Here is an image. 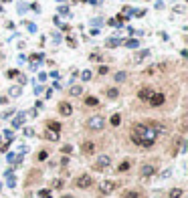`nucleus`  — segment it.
<instances>
[{
    "mask_svg": "<svg viewBox=\"0 0 188 198\" xmlns=\"http://www.w3.org/2000/svg\"><path fill=\"white\" fill-rule=\"evenodd\" d=\"M158 140V133L148 123H134L132 125V142L140 148H152Z\"/></svg>",
    "mask_w": 188,
    "mask_h": 198,
    "instance_id": "nucleus-1",
    "label": "nucleus"
},
{
    "mask_svg": "<svg viewBox=\"0 0 188 198\" xmlns=\"http://www.w3.org/2000/svg\"><path fill=\"white\" fill-rule=\"evenodd\" d=\"M87 127L91 131H101L105 127V117L103 115H91V117L87 119Z\"/></svg>",
    "mask_w": 188,
    "mask_h": 198,
    "instance_id": "nucleus-2",
    "label": "nucleus"
},
{
    "mask_svg": "<svg viewBox=\"0 0 188 198\" xmlns=\"http://www.w3.org/2000/svg\"><path fill=\"white\" fill-rule=\"evenodd\" d=\"M170 69H172L170 63H154V65H150L144 73H146V75H156V73H166V71H170Z\"/></svg>",
    "mask_w": 188,
    "mask_h": 198,
    "instance_id": "nucleus-3",
    "label": "nucleus"
},
{
    "mask_svg": "<svg viewBox=\"0 0 188 198\" xmlns=\"http://www.w3.org/2000/svg\"><path fill=\"white\" fill-rule=\"evenodd\" d=\"M75 186H77V188H83V190H85V188H91V186H93V178H91L89 174H81L79 178H75Z\"/></svg>",
    "mask_w": 188,
    "mask_h": 198,
    "instance_id": "nucleus-4",
    "label": "nucleus"
},
{
    "mask_svg": "<svg viewBox=\"0 0 188 198\" xmlns=\"http://www.w3.org/2000/svg\"><path fill=\"white\" fill-rule=\"evenodd\" d=\"M109 164H111V158H109V156H99L97 162H95V166H93V170H97V172H105V170L109 168Z\"/></svg>",
    "mask_w": 188,
    "mask_h": 198,
    "instance_id": "nucleus-5",
    "label": "nucleus"
},
{
    "mask_svg": "<svg viewBox=\"0 0 188 198\" xmlns=\"http://www.w3.org/2000/svg\"><path fill=\"white\" fill-rule=\"evenodd\" d=\"M117 188V184L113 182V180H105V182H101V186H99V194H111L113 190Z\"/></svg>",
    "mask_w": 188,
    "mask_h": 198,
    "instance_id": "nucleus-6",
    "label": "nucleus"
},
{
    "mask_svg": "<svg viewBox=\"0 0 188 198\" xmlns=\"http://www.w3.org/2000/svg\"><path fill=\"white\" fill-rule=\"evenodd\" d=\"M154 174H156V166H154V164H144L140 168L142 178H150V176H154Z\"/></svg>",
    "mask_w": 188,
    "mask_h": 198,
    "instance_id": "nucleus-7",
    "label": "nucleus"
},
{
    "mask_svg": "<svg viewBox=\"0 0 188 198\" xmlns=\"http://www.w3.org/2000/svg\"><path fill=\"white\" fill-rule=\"evenodd\" d=\"M164 101H166V97H164V93H154L152 97H150V105L152 107H160V105H164Z\"/></svg>",
    "mask_w": 188,
    "mask_h": 198,
    "instance_id": "nucleus-8",
    "label": "nucleus"
},
{
    "mask_svg": "<svg viewBox=\"0 0 188 198\" xmlns=\"http://www.w3.org/2000/svg\"><path fill=\"white\" fill-rule=\"evenodd\" d=\"M154 93H156V91H154L152 87H142L140 91H138V97H140L142 101H150V97H152Z\"/></svg>",
    "mask_w": 188,
    "mask_h": 198,
    "instance_id": "nucleus-9",
    "label": "nucleus"
},
{
    "mask_svg": "<svg viewBox=\"0 0 188 198\" xmlns=\"http://www.w3.org/2000/svg\"><path fill=\"white\" fill-rule=\"evenodd\" d=\"M59 113H61V115H65V117H69V115L73 113V107H71V103H67V101H61V103H59Z\"/></svg>",
    "mask_w": 188,
    "mask_h": 198,
    "instance_id": "nucleus-10",
    "label": "nucleus"
},
{
    "mask_svg": "<svg viewBox=\"0 0 188 198\" xmlns=\"http://www.w3.org/2000/svg\"><path fill=\"white\" fill-rule=\"evenodd\" d=\"M81 152H83L85 156L93 154V152H95V144H93V142H83V144H81Z\"/></svg>",
    "mask_w": 188,
    "mask_h": 198,
    "instance_id": "nucleus-11",
    "label": "nucleus"
},
{
    "mask_svg": "<svg viewBox=\"0 0 188 198\" xmlns=\"http://www.w3.org/2000/svg\"><path fill=\"white\" fill-rule=\"evenodd\" d=\"M117 95H119V89L117 87H107L105 89V97L107 99H117Z\"/></svg>",
    "mask_w": 188,
    "mask_h": 198,
    "instance_id": "nucleus-12",
    "label": "nucleus"
},
{
    "mask_svg": "<svg viewBox=\"0 0 188 198\" xmlns=\"http://www.w3.org/2000/svg\"><path fill=\"white\" fill-rule=\"evenodd\" d=\"M146 57H150V51H148V49H144V51H140V53H138V55L134 57V63H142V61H144Z\"/></svg>",
    "mask_w": 188,
    "mask_h": 198,
    "instance_id": "nucleus-13",
    "label": "nucleus"
},
{
    "mask_svg": "<svg viewBox=\"0 0 188 198\" xmlns=\"http://www.w3.org/2000/svg\"><path fill=\"white\" fill-rule=\"evenodd\" d=\"M85 105H89V107H97V105H99V99H97L95 95H89V97H85Z\"/></svg>",
    "mask_w": 188,
    "mask_h": 198,
    "instance_id": "nucleus-14",
    "label": "nucleus"
},
{
    "mask_svg": "<svg viewBox=\"0 0 188 198\" xmlns=\"http://www.w3.org/2000/svg\"><path fill=\"white\" fill-rule=\"evenodd\" d=\"M47 127H49V131H55V133L61 131V123H59V121H49Z\"/></svg>",
    "mask_w": 188,
    "mask_h": 198,
    "instance_id": "nucleus-15",
    "label": "nucleus"
},
{
    "mask_svg": "<svg viewBox=\"0 0 188 198\" xmlns=\"http://www.w3.org/2000/svg\"><path fill=\"white\" fill-rule=\"evenodd\" d=\"M69 93H71L73 97H79V95L83 93V87H79V85H73V87L69 89Z\"/></svg>",
    "mask_w": 188,
    "mask_h": 198,
    "instance_id": "nucleus-16",
    "label": "nucleus"
},
{
    "mask_svg": "<svg viewBox=\"0 0 188 198\" xmlns=\"http://www.w3.org/2000/svg\"><path fill=\"white\" fill-rule=\"evenodd\" d=\"M121 42H119V39H107V42H105V47L107 49H115V47H119Z\"/></svg>",
    "mask_w": 188,
    "mask_h": 198,
    "instance_id": "nucleus-17",
    "label": "nucleus"
},
{
    "mask_svg": "<svg viewBox=\"0 0 188 198\" xmlns=\"http://www.w3.org/2000/svg\"><path fill=\"white\" fill-rule=\"evenodd\" d=\"M10 97H20V93H22V89L18 87V85H14V87H10Z\"/></svg>",
    "mask_w": 188,
    "mask_h": 198,
    "instance_id": "nucleus-18",
    "label": "nucleus"
},
{
    "mask_svg": "<svg viewBox=\"0 0 188 198\" xmlns=\"http://www.w3.org/2000/svg\"><path fill=\"white\" fill-rule=\"evenodd\" d=\"M168 198H182V190L180 188H172L168 192Z\"/></svg>",
    "mask_w": 188,
    "mask_h": 198,
    "instance_id": "nucleus-19",
    "label": "nucleus"
},
{
    "mask_svg": "<svg viewBox=\"0 0 188 198\" xmlns=\"http://www.w3.org/2000/svg\"><path fill=\"white\" fill-rule=\"evenodd\" d=\"M109 123H111V125H119V123H121V115H119V113H113L111 119H109Z\"/></svg>",
    "mask_w": 188,
    "mask_h": 198,
    "instance_id": "nucleus-20",
    "label": "nucleus"
},
{
    "mask_svg": "<svg viewBox=\"0 0 188 198\" xmlns=\"http://www.w3.org/2000/svg\"><path fill=\"white\" fill-rule=\"evenodd\" d=\"M45 138H47V140H51V142H57V140H59V133H55V131H45Z\"/></svg>",
    "mask_w": 188,
    "mask_h": 198,
    "instance_id": "nucleus-21",
    "label": "nucleus"
},
{
    "mask_svg": "<svg viewBox=\"0 0 188 198\" xmlns=\"http://www.w3.org/2000/svg\"><path fill=\"white\" fill-rule=\"evenodd\" d=\"M22 121H24V113H20L18 117H14V121H12V125H14V127H20V125H22Z\"/></svg>",
    "mask_w": 188,
    "mask_h": 198,
    "instance_id": "nucleus-22",
    "label": "nucleus"
},
{
    "mask_svg": "<svg viewBox=\"0 0 188 198\" xmlns=\"http://www.w3.org/2000/svg\"><path fill=\"white\" fill-rule=\"evenodd\" d=\"M18 75H20V73H18L16 69H8V71H6V77H8V79H16Z\"/></svg>",
    "mask_w": 188,
    "mask_h": 198,
    "instance_id": "nucleus-23",
    "label": "nucleus"
},
{
    "mask_svg": "<svg viewBox=\"0 0 188 198\" xmlns=\"http://www.w3.org/2000/svg\"><path fill=\"white\" fill-rule=\"evenodd\" d=\"M128 170H130V162H128V160L121 162V164L117 166V172H128Z\"/></svg>",
    "mask_w": 188,
    "mask_h": 198,
    "instance_id": "nucleus-24",
    "label": "nucleus"
},
{
    "mask_svg": "<svg viewBox=\"0 0 188 198\" xmlns=\"http://www.w3.org/2000/svg\"><path fill=\"white\" fill-rule=\"evenodd\" d=\"M81 79H83V81H89V79H91V71H89V69L81 71Z\"/></svg>",
    "mask_w": 188,
    "mask_h": 198,
    "instance_id": "nucleus-25",
    "label": "nucleus"
},
{
    "mask_svg": "<svg viewBox=\"0 0 188 198\" xmlns=\"http://www.w3.org/2000/svg\"><path fill=\"white\" fill-rule=\"evenodd\" d=\"M51 186H53V188H63V180H61V178H57V180H53V182H51Z\"/></svg>",
    "mask_w": 188,
    "mask_h": 198,
    "instance_id": "nucleus-26",
    "label": "nucleus"
},
{
    "mask_svg": "<svg viewBox=\"0 0 188 198\" xmlns=\"http://www.w3.org/2000/svg\"><path fill=\"white\" fill-rule=\"evenodd\" d=\"M89 59H91V61H97V63H101V61H103V57H101V55H97V53H91V55H89Z\"/></svg>",
    "mask_w": 188,
    "mask_h": 198,
    "instance_id": "nucleus-27",
    "label": "nucleus"
},
{
    "mask_svg": "<svg viewBox=\"0 0 188 198\" xmlns=\"http://www.w3.org/2000/svg\"><path fill=\"white\" fill-rule=\"evenodd\" d=\"M37 158L41 160V162H43V160H47V158H49V152H47V150H41V152H39V156H37Z\"/></svg>",
    "mask_w": 188,
    "mask_h": 198,
    "instance_id": "nucleus-28",
    "label": "nucleus"
},
{
    "mask_svg": "<svg viewBox=\"0 0 188 198\" xmlns=\"http://www.w3.org/2000/svg\"><path fill=\"white\" fill-rule=\"evenodd\" d=\"M138 44H140V42H138L136 39H132V40H128V42H126V47H130V49H136Z\"/></svg>",
    "mask_w": 188,
    "mask_h": 198,
    "instance_id": "nucleus-29",
    "label": "nucleus"
},
{
    "mask_svg": "<svg viewBox=\"0 0 188 198\" xmlns=\"http://www.w3.org/2000/svg\"><path fill=\"white\" fill-rule=\"evenodd\" d=\"M115 81H117V83H119V81H126V73H123V71L115 73Z\"/></svg>",
    "mask_w": 188,
    "mask_h": 198,
    "instance_id": "nucleus-30",
    "label": "nucleus"
},
{
    "mask_svg": "<svg viewBox=\"0 0 188 198\" xmlns=\"http://www.w3.org/2000/svg\"><path fill=\"white\" fill-rule=\"evenodd\" d=\"M107 73H109V67L101 65V67H99V75H107Z\"/></svg>",
    "mask_w": 188,
    "mask_h": 198,
    "instance_id": "nucleus-31",
    "label": "nucleus"
},
{
    "mask_svg": "<svg viewBox=\"0 0 188 198\" xmlns=\"http://www.w3.org/2000/svg\"><path fill=\"white\" fill-rule=\"evenodd\" d=\"M39 196H41V198H51V192H49V190H41Z\"/></svg>",
    "mask_w": 188,
    "mask_h": 198,
    "instance_id": "nucleus-32",
    "label": "nucleus"
},
{
    "mask_svg": "<svg viewBox=\"0 0 188 198\" xmlns=\"http://www.w3.org/2000/svg\"><path fill=\"white\" fill-rule=\"evenodd\" d=\"M123 198H140V194H138V192H128Z\"/></svg>",
    "mask_w": 188,
    "mask_h": 198,
    "instance_id": "nucleus-33",
    "label": "nucleus"
},
{
    "mask_svg": "<svg viewBox=\"0 0 188 198\" xmlns=\"http://www.w3.org/2000/svg\"><path fill=\"white\" fill-rule=\"evenodd\" d=\"M24 135H28V138H31V135H35V131H33L31 127H24Z\"/></svg>",
    "mask_w": 188,
    "mask_h": 198,
    "instance_id": "nucleus-34",
    "label": "nucleus"
},
{
    "mask_svg": "<svg viewBox=\"0 0 188 198\" xmlns=\"http://www.w3.org/2000/svg\"><path fill=\"white\" fill-rule=\"evenodd\" d=\"M71 152H73L71 146H63V154H71Z\"/></svg>",
    "mask_w": 188,
    "mask_h": 198,
    "instance_id": "nucleus-35",
    "label": "nucleus"
},
{
    "mask_svg": "<svg viewBox=\"0 0 188 198\" xmlns=\"http://www.w3.org/2000/svg\"><path fill=\"white\" fill-rule=\"evenodd\" d=\"M107 24H109V26H117V20H115V18H109Z\"/></svg>",
    "mask_w": 188,
    "mask_h": 198,
    "instance_id": "nucleus-36",
    "label": "nucleus"
},
{
    "mask_svg": "<svg viewBox=\"0 0 188 198\" xmlns=\"http://www.w3.org/2000/svg\"><path fill=\"white\" fill-rule=\"evenodd\" d=\"M45 55H41V53H37V55H33V61H41Z\"/></svg>",
    "mask_w": 188,
    "mask_h": 198,
    "instance_id": "nucleus-37",
    "label": "nucleus"
},
{
    "mask_svg": "<svg viewBox=\"0 0 188 198\" xmlns=\"http://www.w3.org/2000/svg\"><path fill=\"white\" fill-rule=\"evenodd\" d=\"M4 135H6V138H8V140H10V142H12V138H14V135H12V131H10V129H6V131H4Z\"/></svg>",
    "mask_w": 188,
    "mask_h": 198,
    "instance_id": "nucleus-38",
    "label": "nucleus"
},
{
    "mask_svg": "<svg viewBox=\"0 0 188 198\" xmlns=\"http://www.w3.org/2000/svg\"><path fill=\"white\" fill-rule=\"evenodd\" d=\"M26 24H28V31H31V33H35V31H37V26H35L33 22H26Z\"/></svg>",
    "mask_w": 188,
    "mask_h": 198,
    "instance_id": "nucleus-39",
    "label": "nucleus"
},
{
    "mask_svg": "<svg viewBox=\"0 0 188 198\" xmlns=\"http://www.w3.org/2000/svg\"><path fill=\"white\" fill-rule=\"evenodd\" d=\"M8 186H10V188L14 186V176H8Z\"/></svg>",
    "mask_w": 188,
    "mask_h": 198,
    "instance_id": "nucleus-40",
    "label": "nucleus"
},
{
    "mask_svg": "<svg viewBox=\"0 0 188 198\" xmlns=\"http://www.w3.org/2000/svg\"><path fill=\"white\" fill-rule=\"evenodd\" d=\"M170 174H172V170H166V172H162V178H168Z\"/></svg>",
    "mask_w": 188,
    "mask_h": 198,
    "instance_id": "nucleus-41",
    "label": "nucleus"
},
{
    "mask_svg": "<svg viewBox=\"0 0 188 198\" xmlns=\"http://www.w3.org/2000/svg\"><path fill=\"white\" fill-rule=\"evenodd\" d=\"M67 40H69V47H71V49H73V47H77V42H75L73 39H67Z\"/></svg>",
    "mask_w": 188,
    "mask_h": 198,
    "instance_id": "nucleus-42",
    "label": "nucleus"
},
{
    "mask_svg": "<svg viewBox=\"0 0 188 198\" xmlns=\"http://www.w3.org/2000/svg\"><path fill=\"white\" fill-rule=\"evenodd\" d=\"M63 198H75V196H71V194H67V196H63Z\"/></svg>",
    "mask_w": 188,
    "mask_h": 198,
    "instance_id": "nucleus-43",
    "label": "nucleus"
}]
</instances>
